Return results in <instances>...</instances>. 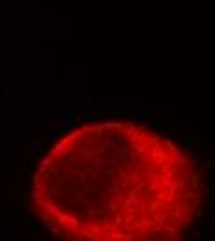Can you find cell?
Wrapping results in <instances>:
<instances>
[{
	"mask_svg": "<svg viewBox=\"0 0 215 241\" xmlns=\"http://www.w3.org/2000/svg\"><path fill=\"white\" fill-rule=\"evenodd\" d=\"M34 208L67 241H169L200 206L195 163L134 122L73 130L41 161Z\"/></svg>",
	"mask_w": 215,
	"mask_h": 241,
	"instance_id": "6da1fadb",
	"label": "cell"
}]
</instances>
